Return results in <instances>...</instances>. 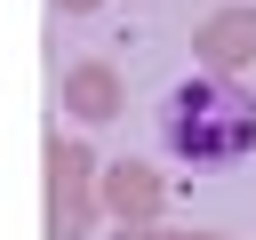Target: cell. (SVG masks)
I'll return each instance as SVG.
<instances>
[{"label":"cell","instance_id":"6da1fadb","mask_svg":"<svg viewBox=\"0 0 256 240\" xmlns=\"http://www.w3.org/2000/svg\"><path fill=\"white\" fill-rule=\"evenodd\" d=\"M160 144L184 168H240L256 152V96L232 72H192L160 96Z\"/></svg>","mask_w":256,"mask_h":240},{"label":"cell","instance_id":"52a82bcc","mask_svg":"<svg viewBox=\"0 0 256 240\" xmlns=\"http://www.w3.org/2000/svg\"><path fill=\"white\" fill-rule=\"evenodd\" d=\"M56 8H64V16H96L104 0H56Z\"/></svg>","mask_w":256,"mask_h":240},{"label":"cell","instance_id":"5b68a950","mask_svg":"<svg viewBox=\"0 0 256 240\" xmlns=\"http://www.w3.org/2000/svg\"><path fill=\"white\" fill-rule=\"evenodd\" d=\"M64 112H72L80 128H104V120H120V112H128V88H120V72H112V64H96V56H88V64H72V72H64Z\"/></svg>","mask_w":256,"mask_h":240},{"label":"cell","instance_id":"ba28073f","mask_svg":"<svg viewBox=\"0 0 256 240\" xmlns=\"http://www.w3.org/2000/svg\"><path fill=\"white\" fill-rule=\"evenodd\" d=\"M216 240H224V232H216Z\"/></svg>","mask_w":256,"mask_h":240},{"label":"cell","instance_id":"7a4b0ae2","mask_svg":"<svg viewBox=\"0 0 256 240\" xmlns=\"http://www.w3.org/2000/svg\"><path fill=\"white\" fill-rule=\"evenodd\" d=\"M40 168H48V240H88L96 216H104V200H96L104 160L80 136H48V160Z\"/></svg>","mask_w":256,"mask_h":240},{"label":"cell","instance_id":"8992f818","mask_svg":"<svg viewBox=\"0 0 256 240\" xmlns=\"http://www.w3.org/2000/svg\"><path fill=\"white\" fill-rule=\"evenodd\" d=\"M112 240H216V232H176V224H112Z\"/></svg>","mask_w":256,"mask_h":240},{"label":"cell","instance_id":"3957f363","mask_svg":"<svg viewBox=\"0 0 256 240\" xmlns=\"http://www.w3.org/2000/svg\"><path fill=\"white\" fill-rule=\"evenodd\" d=\"M192 56H200V72H248L256 64V0L208 8L192 24Z\"/></svg>","mask_w":256,"mask_h":240},{"label":"cell","instance_id":"277c9868","mask_svg":"<svg viewBox=\"0 0 256 240\" xmlns=\"http://www.w3.org/2000/svg\"><path fill=\"white\" fill-rule=\"evenodd\" d=\"M96 200H104V216H112V224H160L168 184H160V168H152V160H104Z\"/></svg>","mask_w":256,"mask_h":240}]
</instances>
